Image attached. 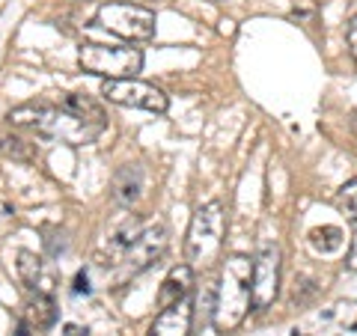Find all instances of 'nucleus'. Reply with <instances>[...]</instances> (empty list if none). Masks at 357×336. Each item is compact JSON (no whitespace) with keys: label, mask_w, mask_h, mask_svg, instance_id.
<instances>
[{"label":"nucleus","mask_w":357,"mask_h":336,"mask_svg":"<svg viewBox=\"0 0 357 336\" xmlns=\"http://www.w3.org/2000/svg\"><path fill=\"white\" fill-rule=\"evenodd\" d=\"M140 229H143V223L137 220V217H128L126 223H119V227L110 232V238H107V265H122V256H126V250L134 244V238L140 235Z\"/></svg>","instance_id":"obj_13"},{"label":"nucleus","mask_w":357,"mask_h":336,"mask_svg":"<svg viewBox=\"0 0 357 336\" xmlns=\"http://www.w3.org/2000/svg\"><path fill=\"white\" fill-rule=\"evenodd\" d=\"M77 63L89 75H98L105 81H122V77H137L143 69V51L131 45H98L89 42L77 51Z\"/></svg>","instance_id":"obj_4"},{"label":"nucleus","mask_w":357,"mask_h":336,"mask_svg":"<svg viewBox=\"0 0 357 336\" xmlns=\"http://www.w3.org/2000/svg\"><path fill=\"white\" fill-rule=\"evenodd\" d=\"M96 24L105 27L107 33L126 39V42H149L155 36V13L149 6L140 3H122V0H110V3L98 6Z\"/></svg>","instance_id":"obj_5"},{"label":"nucleus","mask_w":357,"mask_h":336,"mask_svg":"<svg viewBox=\"0 0 357 336\" xmlns=\"http://www.w3.org/2000/svg\"><path fill=\"white\" fill-rule=\"evenodd\" d=\"M194 286V268L191 265H176L170 268V274L164 277V283L158 289V307H173L178 300H185L188 292Z\"/></svg>","instance_id":"obj_11"},{"label":"nucleus","mask_w":357,"mask_h":336,"mask_svg":"<svg viewBox=\"0 0 357 336\" xmlns=\"http://www.w3.org/2000/svg\"><path fill=\"white\" fill-rule=\"evenodd\" d=\"M131 3H140V6H146V3H152V0H131Z\"/></svg>","instance_id":"obj_23"},{"label":"nucleus","mask_w":357,"mask_h":336,"mask_svg":"<svg viewBox=\"0 0 357 336\" xmlns=\"http://www.w3.org/2000/svg\"><path fill=\"white\" fill-rule=\"evenodd\" d=\"M27 319L36 324L39 330H48L54 321H57V304H54V298L51 295H36V298H30V304H27Z\"/></svg>","instance_id":"obj_16"},{"label":"nucleus","mask_w":357,"mask_h":336,"mask_svg":"<svg viewBox=\"0 0 357 336\" xmlns=\"http://www.w3.org/2000/svg\"><path fill=\"white\" fill-rule=\"evenodd\" d=\"M75 292H84V295L89 292V283H86V274H77V277H75Z\"/></svg>","instance_id":"obj_21"},{"label":"nucleus","mask_w":357,"mask_h":336,"mask_svg":"<svg viewBox=\"0 0 357 336\" xmlns=\"http://www.w3.org/2000/svg\"><path fill=\"white\" fill-rule=\"evenodd\" d=\"M253 259L244 253H232L223 262L220 271V286H218V298H215V328L220 333L236 330L244 321V316L253 307Z\"/></svg>","instance_id":"obj_1"},{"label":"nucleus","mask_w":357,"mask_h":336,"mask_svg":"<svg viewBox=\"0 0 357 336\" xmlns=\"http://www.w3.org/2000/svg\"><path fill=\"white\" fill-rule=\"evenodd\" d=\"M102 96L107 102L122 105V107H134V110H149V114H164L170 107V98L164 96V89L152 86L137 77H122V81H105Z\"/></svg>","instance_id":"obj_6"},{"label":"nucleus","mask_w":357,"mask_h":336,"mask_svg":"<svg viewBox=\"0 0 357 336\" xmlns=\"http://www.w3.org/2000/svg\"><path fill=\"white\" fill-rule=\"evenodd\" d=\"M0 158L3 161H21V164H27L36 158V152H33V146L24 140V137H18V134H9V131H0Z\"/></svg>","instance_id":"obj_15"},{"label":"nucleus","mask_w":357,"mask_h":336,"mask_svg":"<svg viewBox=\"0 0 357 336\" xmlns=\"http://www.w3.org/2000/svg\"><path fill=\"white\" fill-rule=\"evenodd\" d=\"M18 277L24 280V286L36 289L39 277H42V259H39L36 253H30V250H21L18 253Z\"/></svg>","instance_id":"obj_18"},{"label":"nucleus","mask_w":357,"mask_h":336,"mask_svg":"<svg viewBox=\"0 0 357 336\" xmlns=\"http://www.w3.org/2000/svg\"><path fill=\"white\" fill-rule=\"evenodd\" d=\"M310 244L316 253H333L342 247V229L340 227H321L310 232Z\"/></svg>","instance_id":"obj_17"},{"label":"nucleus","mask_w":357,"mask_h":336,"mask_svg":"<svg viewBox=\"0 0 357 336\" xmlns=\"http://www.w3.org/2000/svg\"><path fill=\"white\" fill-rule=\"evenodd\" d=\"M57 105H60L69 116H75L77 122H84V125L96 128V131H105V125H107V114L102 110V105H98L96 98H89V96H81V93H63Z\"/></svg>","instance_id":"obj_10"},{"label":"nucleus","mask_w":357,"mask_h":336,"mask_svg":"<svg viewBox=\"0 0 357 336\" xmlns=\"http://www.w3.org/2000/svg\"><path fill=\"white\" fill-rule=\"evenodd\" d=\"M15 336H30V328H27V324H24V321H21V324H18V333H15Z\"/></svg>","instance_id":"obj_22"},{"label":"nucleus","mask_w":357,"mask_h":336,"mask_svg":"<svg viewBox=\"0 0 357 336\" xmlns=\"http://www.w3.org/2000/svg\"><path fill=\"white\" fill-rule=\"evenodd\" d=\"M345 39H349V51H351V57L357 63V15H351L349 27H345Z\"/></svg>","instance_id":"obj_20"},{"label":"nucleus","mask_w":357,"mask_h":336,"mask_svg":"<svg viewBox=\"0 0 357 336\" xmlns=\"http://www.w3.org/2000/svg\"><path fill=\"white\" fill-rule=\"evenodd\" d=\"M143 178H146V173H143L140 164H122L116 176H114V199L122 206H134L143 194Z\"/></svg>","instance_id":"obj_12"},{"label":"nucleus","mask_w":357,"mask_h":336,"mask_svg":"<svg viewBox=\"0 0 357 336\" xmlns=\"http://www.w3.org/2000/svg\"><path fill=\"white\" fill-rule=\"evenodd\" d=\"M223 232H227V215L218 199L199 206L191 217L185 238V253L191 268H211L218 262V256L223 250Z\"/></svg>","instance_id":"obj_3"},{"label":"nucleus","mask_w":357,"mask_h":336,"mask_svg":"<svg viewBox=\"0 0 357 336\" xmlns=\"http://www.w3.org/2000/svg\"><path fill=\"white\" fill-rule=\"evenodd\" d=\"M280 268H283V253L280 244L268 241L259 247L253 259V310H268L280 295Z\"/></svg>","instance_id":"obj_7"},{"label":"nucleus","mask_w":357,"mask_h":336,"mask_svg":"<svg viewBox=\"0 0 357 336\" xmlns=\"http://www.w3.org/2000/svg\"><path fill=\"white\" fill-rule=\"evenodd\" d=\"M340 208L349 215L351 227H354V235H351V247H349V259H345V265H349V271H357V178H351V182H345L340 188Z\"/></svg>","instance_id":"obj_14"},{"label":"nucleus","mask_w":357,"mask_h":336,"mask_svg":"<svg viewBox=\"0 0 357 336\" xmlns=\"http://www.w3.org/2000/svg\"><path fill=\"white\" fill-rule=\"evenodd\" d=\"M167 244H170V232H167L164 223H149V227L140 229V235L134 238V244L126 250L122 265H126L131 274L146 271L152 262H158L161 256L167 253Z\"/></svg>","instance_id":"obj_8"},{"label":"nucleus","mask_w":357,"mask_h":336,"mask_svg":"<svg viewBox=\"0 0 357 336\" xmlns=\"http://www.w3.org/2000/svg\"><path fill=\"white\" fill-rule=\"evenodd\" d=\"M15 227V208L9 203H0V232L13 229Z\"/></svg>","instance_id":"obj_19"},{"label":"nucleus","mask_w":357,"mask_h":336,"mask_svg":"<svg viewBox=\"0 0 357 336\" xmlns=\"http://www.w3.org/2000/svg\"><path fill=\"white\" fill-rule=\"evenodd\" d=\"M6 122L15 128H27L33 134H39L45 140H66V143H72V146L89 143L102 134V131L84 125V122H77L75 116H69L60 105H48V102L18 105V107L9 110Z\"/></svg>","instance_id":"obj_2"},{"label":"nucleus","mask_w":357,"mask_h":336,"mask_svg":"<svg viewBox=\"0 0 357 336\" xmlns=\"http://www.w3.org/2000/svg\"><path fill=\"white\" fill-rule=\"evenodd\" d=\"M191 321H194V310L188 300H178L173 307H164L158 312V319L149 324L146 336H191Z\"/></svg>","instance_id":"obj_9"}]
</instances>
